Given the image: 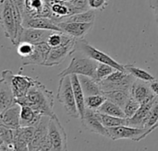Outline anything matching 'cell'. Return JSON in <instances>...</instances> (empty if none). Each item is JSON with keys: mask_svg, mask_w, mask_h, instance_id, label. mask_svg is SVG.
Listing matches in <instances>:
<instances>
[{"mask_svg": "<svg viewBox=\"0 0 158 151\" xmlns=\"http://www.w3.org/2000/svg\"><path fill=\"white\" fill-rule=\"evenodd\" d=\"M23 27L62 32L58 23L49 17H24Z\"/></svg>", "mask_w": 158, "mask_h": 151, "instance_id": "cell-14", "label": "cell"}, {"mask_svg": "<svg viewBox=\"0 0 158 151\" xmlns=\"http://www.w3.org/2000/svg\"><path fill=\"white\" fill-rule=\"evenodd\" d=\"M99 113H105V114H108V115H112V116H116V117H120V118H126L124 110L119 107L118 104L114 103L113 101H109V100H106V101L104 102V104L98 109Z\"/></svg>", "mask_w": 158, "mask_h": 151, "instance_id": "cell-26", "label": "cell"}, {"mask_svg": "<svg viewBox=\"0 0 158 151\" xmlns=\"http://www.w3.org/2000/svg\"><path fill=\"white\" fill-rule=\"evenodd\" d=\"M150 7L154 10L155 14L158 13V0H148Z\"/></svg>", "mask_w": 158, "mask_h": 151, "instance_id": "cell-40", "label": "cell"}, {"mask_svg": "<svg viewBox=\"0 0 158 151\" xmlns=\"http://www.w3.org/2000/svg\"><path fill=\"white\" fill-rule=\"evenodd\" d=\"M69 4L80 12L89 9L88 0H71Z\"/></svg>", "mask_w": 158, "mask_h": 151, "instance_id": "cell-37", "label": "cell"}, {"mask_svg": "<svg viewBox=\"0 0 158 151\" xmlns=\"http://www.w3.org/2000/svg\"><path fill=\"white\" fill-rule=\"evenodd\" d=\"M76 44L77 39L65 33L62 44L50 49L44 66H56L62 64L68 56L77 51Z\"/></svg>", "mask_w": 158, "mask_h": 151, "instance_id": "cell-6", "label": "cell"}, {"mask_svg": "<svg viewBox=\"0 0 158 151\" xmlns=\"http://www.w3.org/2000/svg\"><path fill=\"white\" fill-rule=\"evenodd\" d=\"M106 98L104 94H98V95H92L85 97V106L88 109L98 111V109L104 104Z\"/></svg>", "mask_w": 158, "mask_h": 151, "instance_id": "cell-30", "label": "cell"}, {"mask_svg": "<svg viewBox=\"0 0 158 151\" xmlns=\"http://www.w3.org/2000/svg\"><path fill=\"white\" fill-rule=\"evenodd\" d=\"M64 36L65 33L61 32V31H52L51 34L49 35L48 39H47V43L48 45L52 48V47H56L62 44L63 41H64Z\"/></svg>", "mask_w": 158, "mask_h": 151, "instance_id": "cell-35", "label": "cell"}, {"mask_svg": "<svg viewBox=\"0 0 158 151\" xmlns=\"http://www.w3.org/2000/svg\"><path fill=\"white\" fill-rule=\"evenodd\" d=\"M79 79H80L85 97L92 96V95L104 94L99 83L94 77H87V76H79Z\"/></svg>", "mask_w": 158, "mask_h": 151, "instance_id": "cell-22", "label": "cell"}, {"mask_svg": "<svg viewBox=\"0 0 158 151\" xmlns=\"http://www.w3.org/2000/svg\"><path fill=\"white\" fill-rule=\"evenodd\" d=\"M34 49L35 45L27 42H20L17 45V53L22 59L30 57L33 54Z\"/></svg>", "mask_w": 158, "mask_h": 151, "instance_id": "cell-33", "label": "cell"}, {"mask_svg": "<svg viewBox=\"0 0 158 151\" xmlns=\"http://www.w3.org/2000/svg\"><path fill=\"white\" fill-rule=\"evenodd\" d=\"M136 78L127 71L116 70L106 79L99 82L104 92L111 90H125L131 92V87Z\"/></svg>", "mask_w": 158, "mask_h": 151, "instance_id": "cell-5", "label": "cell"}, {"mask_svg": "<svg viewBox=\"0 0 158 151\" xmlns=\"http://www.w3.org/2000/svg\"><path fill=\"white\" fill-rule=\"evenodd\" d=\"M16 101L20 106H30L42 116L51 117L55 114L53 92L37 80L27 95L17 99Z\"/></svg>", "mask_w": 158, "mask_h": 151, "instance_id": "cell-1", "label": "cell"}, {"mask_svg": "<svg viewBox=\"0 0 158 151\" xmlns=\"http://www.w3.org/2000/svg\"><path fill=\"white\" fill-rule=\"evenodd\" d=\"M0 23L4 33L12 44L18 45L23 27V17L13 0L0 1Z\"/></svg>", "mask_w": 158, "mask_h": 151, "instance_id": "cell-2", "label": "cell"}, {"mask_svg": "<svg viewBox=\"0 0 158 151\" xmlns=\"http://www.w3.org/2000/svg\"><path fill=\"white\" fill-rule=\"evenodd\" d=\"M40 151H43V150H40Z\"/></svg>", "mask_w": 158, "mask_h": 151, "instance_id": "cell-41", "label": "cell"}, {"mask_svg": "<svg viewBox=\"0 0 158 151\" xmlns=\"http://www.w3.org/2000/svg\"><path fill=\"white\" fill-rule=\"evenodd\" d=\"M35 81L36 80H34L33 78L28 76H24L20 74L13 75L11 79V84H12V89L16 100L26 96L30 89L35 83Z\"/></svg>", "mask_w": 158, "mask_h": 151, "instance_id": "cell-17", "label": "cell"}, {"mask_svg": "<svg viewBox=\"0 0 158 151\" xmlns=\"http://www.w3.org/2000/svg\"><path fill=\"white\" fill-rule=\"evenodd\" d=\"M109 134V139L119 140V139H129L135 142H139L145 138L148 135L152 133L146 128H137L130 125H121L117 127L107 128Z\"/></svg>", "mask_w": 158, "mask_h": 151, "instance_id": "cell-9", "label": "cell"}, {"mask_svg": "<svg viewBox=\"0 0 158 151\" xmlns=\"http://www.w3.org/2000/svg\"><path fill=\"white\" fill-rule=\"evenodd\" d=\"M13 2L15 3L23 17L26 12V0H13Z\"/></svg>", "mask_w": 158, "mask_h": 151, "instance_id": "cell-38", "label": "cell"}, {"mask_svg": "<svg viewBox=\"0 0 158 151\" xmlns=\"http://www.w3.org/2000/svg\"><path fill=\"white\" fill-rule=\"evenodd\" d=\"M13 75L10 70L2 71L0 78V113L17 103L11 84Z\"/></svg>", "mask_w": 158, "mask_h": 151, "instance_id": "cell-10", "label": "cell"}, {"mask_svg": "<svg viewBox=\"0 0 158 151\" xmlns=\"http://www.w3.org/2000/svg\"><path fill=\"white\" fill-rule=\"evenodd\" d=\"M117 69L112 67L111 66L109 65H106V64H102V63H99L97 68H96V71H95V75H94V79L99 83L100 81L106 79L107 77H109L113 72H115Z\"/></svg>", "mask_w": 158, "mask_h": 151, "instance_id": "cell-31", "label": "cell"}, {"mask_svg": "<svg viewBox=\"0 0 158 151\" xmlns=\"http://www.w3.org/2000/svg\"><path fill=\"white\" fill-rule=\"evenodd\" d=\"M95 12L93 9L81 11L71 16L65 18L62 21H72V22H82V23H94ZM61 22V21H60Z\"/></svg>", "mask_w": 158, "mask_h": 151, "instance_id": "cell-27", "label": "cell"}, {"mask_svg": "<svg viewBox=\"0 0 158 151\" xmlns=\"http://www.w3.org/2000/svg\"><path fill=\"white\" fill-rule=\"evenodd\" d=\"M104 95L106 96V98L111 101H113L114 103L118 104L119 107H121L123 110L127 104V102L129 101V100L131 99V92L129 91H125V90H111V91H106L104 92Z\"/></svg>", "mask_w": 158, "mask_h": 151, "instance_id": "cell-24", "label": "cell"}, {"mask_svg": "<svg viewBox=\"0 0 158 151\" xmlns=\"http://www.w3.org/2000/svg\"><path fill=\"white\" fill-rule=\"evenodd\" d=\"M43 116L30 106H21L20 126H35Z\"/></svg>", "mask_w": 158, "mask_h": 151, "instance_id": "cell-23", "label": "cell"}, {"mask_svg": "<svg viewBox=\"0 0 158 151\" xmlns=\"http://www.w3.org/2000/svg\"><path fill=\"white\" fill-rule=\"evenodd\" d=\"M76 48H77V51L81 52L84 55L92 58L93 60H94V61H96L98 63L109 65L112 67L116 68L117 70L126 71L125 65H122V64L118 63V61H116L114 58H112L107 54H106V53L96 49L95 47L91 45L85 39L77 40Z\"/></svg>", "mask_w": 158, "mask_h": 151, "instance_id": "cell-7", "label": "cell"}, {"mask_svg": "<svg viewBox=\"0 0 158 151\" xmlns=\"http://www.w3.org/2000/svg\"><path fill=\"white\" fill-rule=\"evenodd\" d=\"M48 140L52 151H68L67 134L56 114L49 119Z\"/></svg>", "mask_w": 158, "mask_h": 151, "instance_id": "cell-8", "label": "cell"}, {"mask_svg": "<svg viewBox=\"0 0 158 151\" xmlns=\"http://www.w3.org/2000/svg\"><path fill=\"white\" fill-rule=\"evenodd\" d=\"M52 30H39L32 28H24L21 33L20 42H27L32 44L46 42Z\"/></svg>", "mask_w": 158, "mask_h": 151, "instance_id": "cell-19", "label": "cell"}, {"mask_svg": "<svg viewBox=\"0 0 158 151\" xmlns=\"http://www.w3.org/2000/svg\"><path fill=\"white\" fill-rule=\"evenodd\" d=\"M70 78H71L72 88H73V91H74L75 101H76L78 111L80 113V118H81L84 114L85 110H86L85 95H84V92L82 90V88H81V85L80 79H79V76L78 75H71Z\"/></svg>", "mask_w": 158, "mask_h": 151, "instance_id": "cell-21", "label": "cell"}, {"mask_svg": "<svg viewBox=\"0 0 158 151\" xmlns=\"http://www.w3.org/2000/svg\"><path fill=\"white\" fill-rule=\"evenodd\" d=\"M82 125L90 132L101 135L109 138V134L107 128L101 123L96 115V111L86 108L83 116L81 118Z\"/></svg>", "mask_w": 158, "mask_h": 151, "instance_id": "cell-11", "label": "cell"}, {"mask_svg": "<svg viewBox=\"0 0 158 151\" xmlns=\"http://www.w3.org/2000/svg\"><path fill=\"white\" fill-rule=\"evenodd\" d=\"M131 96L140 103H143L156 95L152 92L148 82L136 79L131 87Z\"/></svg>", "mask_w": 158, "mask_h": 151, "instance_id": "cell-20", "label": "cell"}, {"mask_svg": "<svg viewBox=\"0 0 158 151\" xmlns=\"http://www.w3.org/2000/svg\"><path fill=\"white\" fill-rule=\"evenodd\" d=\"M56 97L59 102L63 105L64 110L68 115L73 118H80L70 76L60 77Z\"/></svg>", "mask_w": 158, "mask_h": 151, "instance_id": "cell-3", "label": "cell"}, {"mask_svg": "<svg viewBox=\"0 0 158 151\" xmlns=\"http://www.w3.org/2000/svg\"><path fill=\"white\" fill-rule=\"evenodd\" d=\"M75 55L72 57L69 66L59 73V77L78 75V76H87L91 77H94L96 68L99 65L98 62L93 60L92 58L84 55Z\"/></svg>", "mask_w": 158, "mask_h": 151, "instance_id": "cell-4", "label": "cell"}, {"mask_svg": "<svg viewBox=\"0 0 158 151\" xmlns=\"http://www.w3.org/2000/svg\"><path fill=\"white\" fill-rule=\"evenodd\" d=\"M140 106H141V103L131 97V99L129 100V101L127 102V104L124 108V113H125L126 118L127 119L131 118L137 113Z\"/></svg>", "mask_w": 158, "mask_h": 151, "instance_id": "cell-34", "label": "cell"}, {"mask_svg": "<svg viewBox=\"0 0 158 151\" xmlns=\"http://www.w3.org/2000/svg\"><path fill=\"white\" fill-rule=\"evenodd\" d=\"M125 69L128 73L132 75L136 79L143 80V81H145L148 83H150L156 79V77L152 74H150L148 71L142 69L140 67H137L133 65H130V64L125 65Z\"/></svg>", "mask_w": 158, "mask_h": 151, "instance_id": "cell-28", "label": "cell"}, {"mask_svg": "<svg viewBox=\"0 0 158 151\" xmlns=\"http://www.w3.org/2000/svg\"><path fill=\"white\" fill-rule=\"evenodd\" d=\"M49 119L50 117L48 116H43L40 122L35 125L32 140L29 144V151H39L43 148L44 144L47 140Z\"/></svg>", "mask_w": 158, "mask_h": 151, "instance_id": "cell-13", "label": "cell"}, {"mask_svg": "<svg viewBox=\"0 0 158 151\" xmlns=\"http://www.w3.org/2000/svg\"><path fill=\"white\" fill-rule=\"evenodd\" d=\"M144 128L149 129L152 132L158 128V97L150 110Z\"/></svg>", "mask_w": 158, "mask_h": 151, "instance_id": "cell-29", "label": "cell"}, {"mask_svg": "<svg viewBox=\"0 0 158 151\" xmlns=\"http://www.w3.org/2000/svg\"><path fill=\"white\" fill-rule=\"evenodd\" d=\"M96 115L98 119L101 121V123L106 127H117V126H121V125H128V119L127 118H120V117H116L108 114H105L102 113H99L96 111Z\"/></svg>", "mask_w": 158, "mask_h": 151, "instance_id": "cell-25", "label": "cell"}, {"mask_svg": "<svg viewBox=\"0 0 158 151\" xmlns=\"http://www.w3.org/2000/svg\"><path fill=\"white\" fill-rule=\"evenodd\" d=\"M34 45H35V49H34L33 54L30 57L22 59L23 60L22 65L23 66L39 65V66H44L51 47L48 45L47 42H42V43H38Z\"/></svg>", "mask_w": 158, "mask_h": 151, "instance_id": "cell-18", "label": "cell"}, {"mask_svg": "<svg viewBox=\"0 0 158 151\" xmlns=\"http://www.w3.org/2000/svg\"><path fill=\"white\" fill-rule=\"evenodd\" d=\"M20 111L21 106L15 103L4 112L0 113V125L9 129H18L20 127Z\"/></svg>", "mask_w": 158, "mask_h": 151, "instance_id": "cell-15", "label": "cell"}, {"mask_svg": "<svg viewBox=\"0 0 158 151\" xmlns=\"http://www.w3.org/2000/svg\"><path fill=\"white\" fill-rule=\"evenodd\" d=\"M0 144L14 147V130L0 125Z\"/></svg>", "mask_w": 158, "mask_h": 151, "instance_id": "cell-32", "label": "cell"}, {"mask_svg": "<svg viewBox=\"0 0 158 151\" xmlns=\"http://www.w3.org/2000/svg\"><path fill=\"white\" fill-rule=\"evenodd\" d=\"M62 32L77 39H84L85 36L92 30L94 23H82V22H72V21H61L58 22Z\"/></svg>", "mask_w": 158, "mask_h": 151, "instance_id": "cell-12", "label": "cell"}, {"mask_svg": "<svg viewBox=\"0 0 158 151\" xmlns=\"http://www.w3.org/2000/svg\"><path fill=\"white\" fill-rule=\"evenodd\" d=\"M149 85H150V88H151L152 92H153L156 97H158V80L155 79L154 81L150 82Z\"/></svg>", "mask_w": 158, "mask_h": 151, "instance_id": "cell-39", "label": "cell"}, {"mask_svg": "<svg viewBox=\"0 0 158 151\" xmlns=\"http://www.w3.org/2000/svg\"><path fill=\"white\" fill-rule=\"evenodd\" d=\"M107 3L108 0H88L89 8L93 10H104Z\"/></svg>", "mask_w": 158, "mask_h": 151, "instance_id": "cell-36", "label": "cell"}, {"mask_svg": "<svg viewBox=\"0 0 158 151\" xmlns=\"http://www.w3.org/2000/svg\"><path fill=\"white\" fill-rule=\"evenodd\" d=\"M156 98H157L156 96H154L151 99L141 103V106L139 110L137 111V113L131 118L128 119V125L132 126V127H137V128H144L147 118H148V114Z\"/></svg>", "mask_w": 158, "mask_h": 151, "instance_id": "cell-16", "label": "cell"}]
</instances>
